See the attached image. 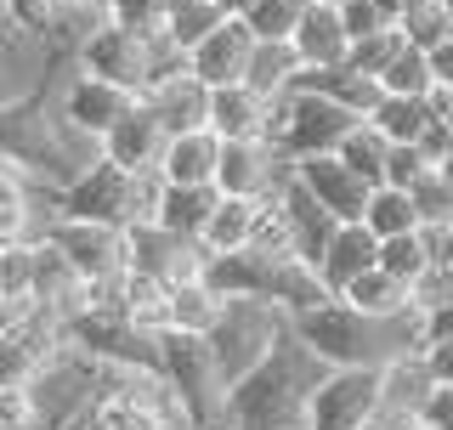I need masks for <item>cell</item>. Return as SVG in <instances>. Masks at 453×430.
<instances>
[{
  "label": "cell",
  "mask_w": 453,
  "mask_h": 430,
  "mask_svg": "<svg viewBox=\"0 0 453 430\" xmlns=\"http://www.w3.org/2000/svg\"><path fill=\"white\" fill-rule=\"evenodd\" d=\"M323 368L329 363H318L289 334L266 363L226 385V430H311V385L323 380Z\"/></svg>",
  "instance_id": "obj_1"
},
{
  "label": "cell",
  "mask_w": 453,
  "mask_h": 430,
  "mask_svg": "<svg viewBox=\"0 0 453 430\" xmlns=\"http://www.w3.org/2000/svg\"><path fill=\"white\" fill-rule=\"evenodd\" d=\"M289 334L329 368H346V363H391L403 351H419V311L408 306L403 318H368L351 300H318L306 311H289Z\"/></svg>",
  "instance_id": "obj_2"
},
{
  "label": "cell",
  "mask_w": 453,
  "mask_h": 430,
  "mask_svg": "<svg viewBox=\"0 0 453 430\" xmlns=\"http://www.w3.org/2000/svg\"><path fill=\"white\" fill-rule=\"evenodd\" d=\"M210 351H216V368L221 380H244L255 363H266L273 346L289 340V311L278 300H261V295H226L216 323H210Z\"/></svg>",
  "instance_id": "obj_3"
},
{
  "label": "cell",
  "mask_w": 453,
  "mask_h": 430,
  "mask_svg": "<svg viewBox=\"0 0 453 430\" xmlns=\"http://www.w3.org/2000/svg\"><path fill=\"white\" fill-rule=\"evenodd\" d=\"M153 368L159 380L176 391L181 413L193 425H221L226 413V380L216 368V351H210L204 334H188V328H159L153 334Z\"/></svg>",
  "instance_id": "obj_4"
},
{
  "label": "cell",
  "mask_w": 453,
  "mask_h": 430,
  "mask_svg": "<svg viewBox=\"0 0 453 430\" xmlns=\"http://www.w3.org/2000/svg\"><path fill=\"white\" fill-rule=\"evenodd\" d=\"M35 233L46 238L85 283H103V278H119V272H125V227H113V221H91V215H57V210H46Z\"/></svg>",
  "instance_id": "obj_5"
},
{
  "label": "cell",
  "mask_w": 453,
  "mask_h": 430,
  "mask_svg": "<svg viewBox=\"0 0 453 430\" xmlns=\"http://www.w3.org/2000/svg\"><path fill=\"white\" fill-rule=\"evenodd\" d=\"M357 125V113L346 103H334L329 91H306V85H295V91L278 96V125H273V142L289 159H301V153H334L340 136Z\"/></svg>",
  "instance_id": "obj_6"
},
{
  "label": "cell",
  "mask_w": 453,
  "mask_h": 430,
  "mask_svg": "<svg viewBox=\"0 0 453 430\" xmlns=\"http://www.w3.org/2000/svg\"><path fill=\"white\" fill-rule=\"evenodd\" d=\"M63 346V318H51L46 306L6 311L0 318V391H28Z\"/></svg>",
  "instance_id": "obj_7"
},
{
  "label": "cell",
  "mask_w": 453,
  "mask_h": 430,
  "mask_svg": "<svg viewBox=\"0 0 453 430\" xmlns=\"http://www.w3.org/2000/svg\"><path fill=\"white\" fill-rule=\"evenodd\" d=\"M46 103H51V113H57V119H63L74 136L103 142L108 125L119 119V113L136 108V91H125V85H113V80H103V74H85V68L68 63V74L46 91Z\"/></svg>",
  "instance_id": "obj_8"
},
{
  "label": "cell",
  "mask_w": 453,
  "mask_h": 430,
  "mask_svg": "<svg viewBox=\"0 0 453 430\" xmlns=\"http://www.w3.org/2000/svg\"><path fill=\"white\" fill-rule=\"evenodd\" d=\"M68 63L85 68V74H103V80H113V85H125V91L142 96V91H148V74H153V40H142L136 28H119L113 18H103L74 46Z\"/></svg>",
  "instance_id": "obj_9"
},
{
  "label": "cell",
  "mask_w": 453,
  "mask_h": 430,
  "mask_svg": "<svg viewBox=\"0 0 453 430\" xmlns=\"http://www.w3.org/2000/svg\"><path fill=\"white\" fill-rule=\"evenodd\" d=\"M368 413H380V368H323V380L311 385V430H357Z\"/></svg>",
  "instance_id": "obj_10"
},
{
  "label": "cell",
  "mask_w": 453,
  "mask_h": 430,
  "mask_svg": "<svg viewBox=\"0 0 453 430\" xmlns=\"http://www.w3.org/2000/svg\"><path fill=\"white\" fill-rule=\"evenodd\" d=\"M289 181V153L273 136H233L221 142L216 159V188L221 193H244V198H273Z\"/></svg>",
  "instance_id": "obj_11"
},
{
  "label": "cell",
  "mask_w": 453,
  "mask_h": 430,
  "mask_svg": "<svg viewBox=\"0 0 453 430\" xmlns=\"http://www.w3.org/2000/svg\"><path fill=\"white\" fill-rule=\"evenodd\" d=\"M125 266L142 272V278H159L170 289V283L204 272V250H198V238H181L159 221H136L125 227Z\"/></svg>",
  "instance_id": "obj_12"
},
{
  "label": "cell",
  "mask_w": 453,
  "mask_h": 430,
  "mask_svg": "<svg viewBox=\"0 0 453 430\" xmlns=\"http://www.w3.org/2000/svg\"><path fill=\"white\" fill-rule=\"evenodd\" d=\"M289 170H295V181H301V188L334 215V221H357V215H363L368 181L340 159V153H301V159H289Z\"/></svg>",
  "instance_id": "obj_13"
},
{
  "label": "cell",
  "mask_w": 453,
  "mask_h": 430,
  "mask_svg": "<svg viewBox=\"0 0 453 430\" xmlns=\"http://www.w3.org/2000/svg\"><path fill=\"white\" fill-rule=\"evenodd\" d=\"M204 125H210V131H216L221 142H233V136H273V125H278V96L255 91L250 80L210 85Z\"/></svg>",
  "instance_id": "obj_14"
},
{
  "label": "cell",
  "mask_w": 453,
  "mask_h": 430,
  "mask_svg": "<svg viewBox=\"0 0 453 430\" xmlns=\"http://www.w3.org/2000/svg\"><path fill=\"white\" fill-rule=\"evenodd\" d=\"M165 136H170L165 119L136 96V108L119 113V119L108 125V136L96 142V153H103V159H113V165H125V170H159Z\"/></svg>",
  "instance_id": "obj_15"
},
{
  "label": "cell",
  "mask_w": 453,
  "mask_h": 430,
  "mask_svg": "<svg viewBox=\"0 0 453 430\" xmlns=\"http://www.w3.org/2000/svg\"><path fill=\"white\" fill-rule=\"evenodd\" d=\"M250 46H255L250 23L244 18H221L198 46H188V74L204 80V85H233V80H244Z\"/></svg>",
  "instance_id": "obj_16"
},
{
  "label": "cell",
  "mask_w": 453,
  "mask_h": 430,
  "mask_svg": "<svg viewBox=\"0 0 453 430\" xmlns=\"http://www.w3.org/2000/svg\"><path fill=\"white\" fill-rule=\"evenodd\" d=\"M216 159H221V136L210 131V125L170 131L165 136V153H159V181H176V188L216 181Z\"/></svg>",
  "instance_id": "obj_17"
},
{
  "label": "cell",
  "mask_w": 453,
  "mask_h": 430,
  "mask_svg": "<svg viewBox=\"0 0 453 430\" xmlns=\"http://www.w3.org/2000/svg\"><path fill=\"white\" fill-rule=\"evenodd\" d=\"M289 46L301 57V68H340L346 63V23H340V6H323V0H306L301 23L289 28Z\"/></svg>",
  "instance_id": "obj_18"
},
{
  "label": "cell",
  "mask_w": 453,
  "mask_h": 430,
  "mask_svg": "<svg viewBox=\"0 0 453 430\" xmlns=\"http://www.w3.org/2000/svg\"><path fill=\"white\" fill-rule=\"evenodd\" d=\"M374 255H380V238L368 233L363 221H334V233H329V243H323V255L311 266H318V278H323V289L329 295H340L357 272H368L374 266Z\"/></svg>",
  "instance_id": "obj_19"
},
{
  "label": "cell",
  "mask_w": 453,
  "mask_h": 430,
  "mask_svg": "<svg viewBox=\"0 0 453 430\" xmlns=\"http://www.w3.org/2000/svg\"><path fill=\"white\" fill-rule=\"evenodd\" d=\"M273 204H278V215H283V227H289V243H295V255L301 261H318L323 255V243H329V233H334V215L311 198L301 181H295V170H289V181L273 193Z\"/></svg>",
  "instance_id": "obj_20"
},
{
  "label": "cell",
  "mask_w": 453,
  "mask_h": 430,
  "mask_svg": "<svg viewBox=\"0 0 453 430\" xmlns=\"http://www.w3.org/2000/svg\"><path fill=\"white\" fill-rule=\"evenodd\" d=\"M255 221H261V198H244V193H221L210 204L204 227H198V250L204 255H226V250H244L255 238Z\"/></svg>",
  "instance_id": "obj_21"
},
{
  "label": "cell",
  "mask_w": 453,
  "mask_h": 430,
  "mask_svg": "<svg viewBox=\"0 0 453 430\" xmlns=\"http://www.w3.org/2000/svg\"><path fill=\"white\" fill-rule=\"evenodd\" d=\"M142 103L165 119V131H188V125H204V103H210V85L193 80L188 68H176V74L153 80L148 91H142Z\"/></svg>",
  "instance_id": "obj_22"
},
{
  "label": "cell",
  "mask_w": 453,
  "mask_h": 430,
  "mask_svg": "<svg viewBox=\"0 0 453 430\" xmlns=\"http://www.w3.org/2000/svg\"><path fill=\"white\" fill-rule=\"evenodd\" d=\"M425 391H431V374H425L419 351H403V357H391V363H380V413L414 419Z\"/></svg>",
  "instance_id": "obj_23"
},
{
  "label": "cell",
  "mask_w": 453,
  "mask_h": 430,
  "mask_svg": "<svg viewBox=\"0 0 453 430\" xmlns=\"http://www.w3.org/2000/svg\"><path fill=\"white\" fill-rule=\"evenodd\" d=\"M340 300H351L357 311H368V318H403L408 306H414V295H408L403 278H391L386 266H368L357 272V278L340 289Z\"/></svg>",
  "instance_id": "obj_24"
},
{
  "label": "cell",
  "mask_w": 453,
  "mask_h": 430,
  "mask_svg": "<svg viewBox=\"0 0 453 430\" xmlns=\"http://www.w3.org/2000/svg\"><path fill=\"white\" fill-rule=\"evenodd\" d=\"M216 198H221L216 181H198V188H176V181H165L153 221L170 227V233H181V238H198V227H204V215H210V204H216Z\"/></svg>",
  "instance_id": "obj_25"
},
{
  "label": "cell",
  "mask_w": 453,
  "mask_h": 430,
  "mask_svg": "<svg viewBox=\"0 0 453 430\" xmlns=\"http://www.w3.org/2000/svg\"><path fill=\"white\" fill-rule=\"evenodd\" d=\"M221 300H226V295H216L204 278H181V283H170V295H165V328L210 334V323H216Z\"/></svg>",
  "instance_id": "obj_26"
},
{
  "label": "cell",
  "mask_w": 453,
  "mask_h": 430,
  "mask_svg": "<svg viewBox=\"0 0 453 430\" xmlns=\"http://www.w3.org/2000/svg\"><path fill=\"white\" fill-rule=\"evenodd\" d=\"M301 74V57H295L289 40H255L250 46V63H244V80L266 96H283Z\"/></svg>",
  "instance_id": "obj_27"
},
{
  "label": "cell",
  "mask_w": 453,
  "mask_h": 430,
  "mask_svg": "<svg viewBox=\"0 0 453 430\" xmlns=\"http://www.w3.org/2000/svg\"><path fill=\"white\" fill-rule=\"evenodd\" d=\"M357 221L374 238H391V233L419 227V210H414V198H408V188H396V181H374L368 198H363V215H357Z\"/></svg>",
  "instance_id": "obj_28"
},
{
  "label": "cell",
  "mask_w": 453,
  "mask_h": 430,
  "mask_svg": "<svg viewBox=\"0 0 453 430\" xmlns=\"http://www.w3.org/2000/svg\"><path fill=\"white\" fill-rule=\"evenodd\" d=\"M334 153H340V159H346L351 170H357L368 188H374V181H386V153H391V136L380 131L374 119H357L346 136H340V148H334Z\"/></svg>",
  "instance_id": "obj_29"
},
{
  "label": "cell",
  "mask_w": 453,
  "mask_h": 430,
  "mask_svg": "<svg viewBox=\"0 0 453 430\" xmlns=\"http://www.w3.org/2000/svg\"><path fill=\"white\" fill-rule=\"evenodd\" d=\"M380 91H391V96H431L436 91V74H431V57H425L419 46H396L391 51V63L380 68Z\"/></svg>",
  "instance_id": "obj_30"
},
{
  "label": "cell",
  "mask_w": 453,
  "mask_h": 430,
  "mask_svg": "<svg viewBox=\"0 0 453 430\" xmlns=\"http://www.w3.org/2000/svg\"><path fill=\"white\" fill-rule=\"evenodd\" d=\"M368 119H374L391 142H419V131L431 125V96H391L386 91Z\"/></svg>",
  "instance_id": "obj_31"
},
{
  "label": "cell",
  "mask_w": 453,
  "mask_h": 430,
  "mask_svg": "<svg viewBox=\"0 0 453 430\" xmlns=\"http://www.w3.org/2000/svg\"><path fill=\"white\" fill-rule=\"evenodd\" d=\"M374 266H386L391 278L414 283L419 272L431 266V250H425V233H419V227H408V233H391V238H380V255H374Z\"/></svg>",
  "instance_id": "obj_32"
},
{
  "label": "cell",
  "mask_w": 453,
  "mask_h": 430,
  "mask_svg": "<svg viewBox=\"0 0 453 430\" xmlns=\"http://www.w3.org/2000/svg\"><path fill=\"white\" fill-rule=\"evenodd\" d=\"M221 23V12H216V0H170V18H165V40L170 46H198V40L210 35V28Z\"/></svg>",
  "instance_id": "obj_33"
},
{
  "label": "cell",
  "mask_w": 453,
  "mask_h": 430,
  "mask_svg": "<svg viewBox=\"0 0 453 430\" xmlns=\"http://www.w3.org/2000/svg\"><path fill=\"white\" fill-rule=\"evenodd\" d=\"M408 198L419 210V227L425 221H453V176L442 165H425L414 181H408Z\"/></svg>",
  "instance_id": "obj_34"
},
{
  "label": "cell",
  "mask_w": 453,
  "mask_h": 430,
  "mask_svg": "<svg viewBox=\"0 0 453 430\" xmlns=\"http://www.w3.org/2000/svg\"><path fill=\"white\" fill-rule=\"evenodd\" d=\"M0 210H46V188L28 176L18 153L0 148Z\"/></svg>",
  "instance_id": "obj_35"
},
{
  "label": "cell",
  "mask_w": 453,
  "mask_h": 430,
  "mask_svg": "<svg viewBox=\"0 0 453 430\" xmlns=\"http://www.w3.org/2000/svg\"><path fill=\"white\" fill-rule=\"evenodd\" d=\"M403 40H408L403 28H396V23H386V28H374V35H357V40H351V46H346V63L380 80V68L391 63V51L403 46Z\"/></svg>",
  "instance_id": "obj_36"
},
{
  "label": "cell",
  "mask_w": 453,
  "mask_h": 430,
  "mask_svg": "<svg viewBox=\"0 0 453 430\" xmlns=\"http://www.w3.org/2000/svg\"><path fill=\"white\" fill-rule=\"evenodd\" d=\"M301 6L306 0H255L244 12V23H250L255 40H289V28L301 23Z\"/></svg>",
  "instance_id": "obj_37"
},
{
  "label": "cell",
  "mask_w": 453,
  "mask_h": 430,
  "mask_svg": "<svg viewBox=\"0 0 453 430\" xmlns=\"http://www.w3.org/2000/svg\"><path fill=\"white\" fill-rule=\"evenodd\" d=\"M396 28H403V35H408V46H419V51H431V46H436V40H442V35H448V28H453V18H448V12H442V6H436V0H419V6H408V12H403V18H396Z\"/></svg>",
  "instance_id": "obj_38"
},
{
  "label": "cell",
  "mask_w": 453,
  "mask_h": 430,
  "mask_svg": "<svg viewBox=\"0 0 453 430\" xmlns=\"http://www.w3.org/2000/svg\"><path fill=\"white\" fill-rule=\"evenodd\" d=\"M108 18L119 28H136L142 40H153V35H165L170 0H108Z\"/></svg>",
  "instance_id": "obj_39"
},
{
  "label": "cell",
  "mask_w": 453,
  "mask_h": 430,
  "mask_svg": "<svg viewBox=\"0 0 453 430\" xmlns=\"http://www.w3.org/2000/svg\"><path fill=\"white\" fill-rule=\"evenodd\" d=\"M408 295H414V311L453 300V266H448V261H431V266H425L414 283H408Z\"/></svg>",
  "instance_id": "obj_40"
},
{
  "label": "cell",
  "mask_w": 453,
  "mask_h": 430,
  "mask_svg": "<svg viewBox=\"0 0 453 430\" xmlns=\"http://www.w3.org/2000/svg\"><path fill=\"white\" fill-rule=\"evenodd\" d=\"M0 6H6V18H12V28H23V35L46 40V23H51L57 0H0Z\"/></svg>",
  "instance_id": "obj_41"
},
{
  "label": "cell",
  "mask_w": 453,
  "mask_h": 430,
  "mask_svg": "<svg viewBox=\"0 0 453 430\" xmlns=\"http://www.w3.org/2000/svg\"><path fill=\"white\" fill-rule=\"evenodd\" d=\"M425 165H431V159L419 153V142H391V153H386V181L408 188V181H414Z\"/></svg>",
  "instance_id": "obj_42"
},
{
  "label": "cell",
  "mask_w": 453,
  "mask_h": 430,
  "mask_svg": "<svg viewBox=\"0 0 453 430\" xmlns=\"http://www.w3.org/2000/svg\"><path fill=\"white\" fill-rule=\"evenodd\" d=\"M0 430H40V408L28 391H0Z\"/></svg>",
  "instance_id": "obj_43"
},
{
  "label": "cell",
  "mask_w": 453,
  "mask_h": 430,
  "mask_svg": "<svg viewBox=\"0 0 453 430\" xmlns=\"http://www.w3.org/2000/svg\"><path fill=\"white\" fill-rule=\"evenodd\" d=\"M340 23H346V40H357V35H374V28H386L391 18L380 12V0H346V6H340Z\"/></svg>",
  "instance_id": "obj_44"
},
{
  "label": "cell",
  "mask_w": 453,
  "mask_h": 430,
  "mask_svg": "<svg viewBox=\"0 0 453 430\" xmlns=\"http://www.w3.org/2000/svg\"><path fill=\"white\" fill-rule=\"evenodd\" d=\"M419 363L431 385H453V334L448 340H419Z\"/></svg>",
  "instance_id": "obj_45"
},
{
  "label": "cell",
  "mask_w": 453,
  "mask_h": 430,
  "mask_svg": "<svg viewBox=\"0 0 453 430\" xmlns=\"http://www.w3.org/2000/svg\"><path fill=\"white\" fill-rule=\"evenodd\" d=\"M414 419H419V425H431V430H453V385H431Z\"/></svg>",
  "instance_id": "obj_46"
},
{
  "label": "cell",
  "mask_w": 453,
  "mask_h": 430,
  "mask_svg": "<svg viewBox=\"0 0 453 430\" xmlns=\"http://www.w3.org/2000/svg\"><path fill=\"white\" fill-rule=\"evenodd\" d=\"M40 215H46V210H0V255H6L12 243H23L28 233H35Z\"/></svg>",
  "instance_id": "obj_47"
},
{
  "label": "cell",
  "mask_w": 453,
  "mask_h": 430,
  "mask_svg": "<svg viewBox=\"0 0 453 430\" xmlns=\"http://www.w3.org/2000/svg\"><path fill=\"white\" fill-rule=\"evenodd\" d=\"M425 57H431V74H436V85H453V28H448V35L436 40V46L425 51Z\"/></svg>",
  "instance_id": "obj_48"
},
{
  "label": "cell",
  "mask_w": 453,
  "mask_h": 430,
  "mask_svg": "<svg viewBox=\"0 0 453 430\" xmlns=\"http://www.w3.org/2000/svg\"><path fill=\"white\" fill-rule=\"evenodd\" d=\"M431 113L453 131V85H436V91H431Z\"/></svg>",
  "instance_id": "obj_49"
},
{
  "label": "cell",
  "mask_w": 453,
  "mask_h": 430,
  "mask_svg": "<svg viewBox=\"0 0 453 430\" xmlns=\"http://www.w3.org/2000/svg\"><path fill=\"white\" fill-rule=\"evenodd\" d=\"M250 6H255V0H216V12H221V18H244Z\"/></svg>",
  "instance_id": "obj_50"
},
{
  "label": "cell",
  "mask_w": 453,
  "mask_h": 430,
  "mask_svg": "<svg viewBox=\"0 0 453 430\" xmlns=\"http://www.w3.org/2000/svg\"><path fill=\"white\" fill-rule=\"evenodd\" d=\"M396 425H403V419H391V413H368L357 430H396Z\"/></svg>",
  "instance_id": "obj_51"
},
{
  "label": "cell",
  "mask_w": 453,
  "mask_h": 430,
  "mask_svg": "<svg viewBox=\"0 0 453 430\" xmlns=\"http://www.w3.org/2000/svg\"><path fill=\"white\" fill-rule=\"evenodd\" d=\"M408 6H419V0H380V12H386V18H391V23H396V18H403V12H408Z\"/></svg>",
  "instance_id": "obj_52"
},
{
  "label": "cell",
  "mask_w": 453,
  "mask_h": 430,
  "mask_svg": "<svg viewBox=\"0 0 453 430\" xmlns=\"http://www.w3.org/2000/svg\"><path fill=\"white\" fill-rule=\"evenodd\" d=\"M153 430H198L193 419H165V425H153Z\"/></svg>",
  "instance_id": "obj_53"
},
{
  "label": "cell",
  "mask_w": 453,
  "mask_h": 430,
  "mask_svg": "<svg viewBox=\"0 0 453 430\" xmlns=\"http://www.w3.org/2000/svg\"><path fill=\"white\" fill-rule=\"evenodd\" d=\"M396 430H431V425H419V419H403V425H396Z\"/></svg>",
  "instance_id": "obj_54"
},
{
  "label": "cell",
  "mask_w": 453,
  "mask_h": 430,
  "mask_svg": "<svg viewBox=\"0 0 453 430\" xmlns=\"http://www.w3.org/2000/svg\"><path fill=\"white\" fill-rule=\"evenodd\" d=\"M6 311H12V306H6V289H0V318H6Z\"/></svg>",
  "instance_id": "obj_55"
},
{
  "label": "cell",
  "mask_w": 453,
  "mask_h": 430,
  "mask_svg": "<svg viewBox=\"0 0 453 430\" xmlns=\"http://www.w3.org/2000/svg\"><path fill=\"white\" fill-rule=\"evenodd\" d=\"M436 6H442V12H448V18H453V0H436Z\"/></svg>",
  "instance_id": "obj_56"
},
{
  "label": "cell",
  "mask_w": 453,
  "mask_h": 430,
  "mask_svg": "<svg viewBox=\"0 0 453 430\" xmlns=\"http://www.w3.org/2000/svg\"><path fill=\"white\" fill-rule=\"evenodd\" d=\"M323 6H346V0H323Z\"/></svg>",
  "instance_id": "obj_57"
}]
</instances>
